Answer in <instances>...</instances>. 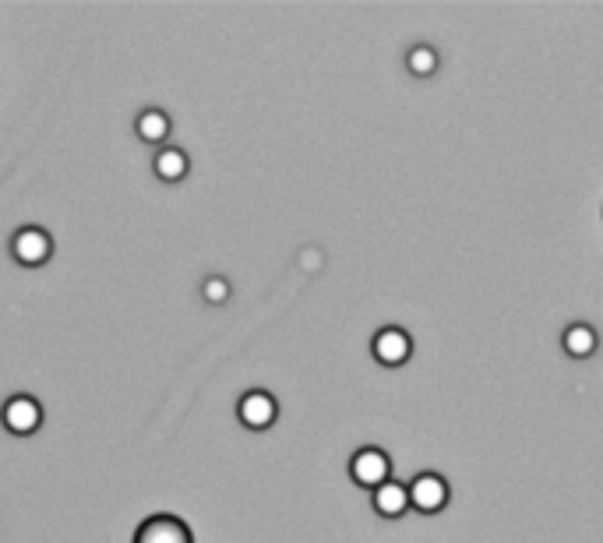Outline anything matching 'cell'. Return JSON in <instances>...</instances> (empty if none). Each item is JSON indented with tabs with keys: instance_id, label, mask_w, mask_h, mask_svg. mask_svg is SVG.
Instances as JSON below:
<instances>
[{
	"instance_id": "obj_1",
	"label": "cell",
	"mask_w": 603,
	"mask_h": 543,
	"mask_svg": "<svg viewBox=\"0 0 603 543\" xmlns=\"http://www.w3.org/2000/svg\"><path fill=\"white\" fill-rule=\"evenodd\" d=\"M11 254H15L18 265L25 268H39L50 261L53 254V237L43 230V226H22L11 240Z\"/></svg>"
},
{
	"instance_id": "obj_2",
	"label": "cell",
	"mask_w": 603,
	"mask_h": 543,
	"mask_svg": "<svg viewBox=\"0 0 603 543\" xmlns=\"http://www.w3.org/2000/svg\"><path fill=\"white\" fill-rule=\"evenodd\" d=\"M350 473L360 487L378 491L385 480H392V459H388L381 448H360V452L350 459Z\"/></svg>"
},
{
	"instance_id": "obj_3",
	"label": "cell",
	"mask_w": 603,
	"mask_h": 543,
	"mask_svg": "<svg viewBox=\"0 0 603 543\" xmlns=\"http://www.w3.org/2000/svg\"><path fill=\"white\" fill-rule=\"evenodd\" d=\"M0 417H4V427H8L11 434L25 438V434H36L39 424H43V406H39L32 395H11V399L4 402Z\"/></svg>"
},
{
	"instance_id": "obj_4",
	"label": "cell",
	"mask_w": 603,
	"mask_h": 543,
	"mask_svg": "<svg viewBox=\"0 0 603 543\" xmlns=\"http://www.w3.org/2000/svg\"><path fill=\"white\" fill-rule=\"evenodd\" d=\"M134 543H194V536L187 522L177 519V515H152L138 526Z\"/></svg>"
},
{
	"instance_id": "obj_5",
	"label": "cell",
	"mask_w": 603,
	"mask_h": 543,
	"mask_svg": "<svg viewBox=\"0 0 603 543\" xmlns=\"http://www.w3.org/2000/svg\"><path fill=\"white\" fill-rule=\"evenodd\" d=\"M448 505V484L438 477V473H420L410 484V508L424 515H434Z\"/></svg>"
},
{
	"instance_id": "obj_6",
	"label": "cell",
	"mask_w": 603,
	"mask_h": 543,
	"mask_svg": "<svg viewBox=\"0 0 603 543\" xmlns=\"http://www.w3.org/2000/svg\"><path fill=\"white\" fill-rule=\"evenodd\" d=\"M237 413H240V420H244V424L251 427V431H265V427L276 424L279 406H276V399H272L268 392L254 388V392H247L244 399H240Z\"/></svg>"
},
{
	"instance_id": "obj_7",
	"label": "cell",
	"mask_w": 603,
	"mask_h": 543,
	"mask_svg": "<svg viewBox=\"0 0 603 543\" xmlns=\"http://www.w3.org/2000/svg\"><path fill=\"white\" fill-rule=\"evenodd\" d=\"M371 350H374V357H378L381 364L395 367V364H402V360L410 357L413 343H410V335L402 332V328H381V332L374 335Z\"/></svg>"
},
{
	"instance_id": "obj_8",
	"label": "cell",
	"mask_w": 603,
	"mask_h": 543,
	"mask_svg": "<svg viewBox=\"0 0 603 543\" xmlns=\"http://www.w3.org/2000/svg\"><path fill=\"white\" fill-rule=\"evenodd\" d=\"M374 508H378V515H385V519H399V515L410 508V487L399 484V480H385V484L374 491Z\"/></svg>"
},
{
	"instance_id": "obj_9",
	"label": "cell",
	"mask_w": 603,
	"mask_h": 543,
	"mask_svg": "<svg viewBox=\"0 0 603 543\" xmlns=\"http://www.w3.org/2000/svg\"><path fill=\"white\" fill-rule=\"evenodd\" d=\"M156 177L166 180V184H177V180L187 177V170H191V163H187V152L177 149V145H166V149L156 152Z\"/></svg>"
},
{
	"instance_id": "obj_10",
	"label": "cell",
	"mask_w": 603,
	"mask_h": 543,
	"mask_svg": "<svg viewBox=\"0 0 603 543\" xmlns=\"http://www.w3.org/2000/svg\"><path fill=\"white\" fill-rule=\"evenodd\" d=\"M134 131H138L142 142L163 145L166 138H170V117H166L163 110H145V113H138V120H134Z\"/></svg>"
},
{
	"instance_id": "obj_11",
	"label": "cell",
	"mask_w": 603,
	"mask_h": 543,
	"mask_svg": "<svg viewBox=\"0 0 603 543\" xmlns=\"http://www.w3.org/2000/svg\"><path fill=\"white\" fill-rule=\"evenodd\" d=\"M565 350L572 353L575 360L593 357V353H596V332L589 325H572L565 332Z\"/></svg>"
},
{
	"instance_id": "obj_12",
	"label": "cell",
	"mask_w": 603,
	"mask_h": 543,
	"mask_svg": "<svg viewBox=\"0 0 603 543\" xmlns=\"http://www.w3.org/2000/svg\"><path fill=\"white\" fill-rule=\"evenodd\" d=\"M406 64H410L413 75H431L434 67H438V53H434L431 46H413Z\"/></svg>"
},
{
	"instance_id": "obj_13",
	"label": "cell",
	"mask_w": 603,
	"mask_h": 543,
	"mask_svg": "<svg viewBox=\"0 0 603 543\" xmlns=\"http://www.w3.org/2000/svg\"><path fill=\"white\" fill-rule=\"evenodd\" d=\"M230 297V286H226V279H209V283H205V300H209V304H223V300Z\"/></svg>"
}]
</instances>
